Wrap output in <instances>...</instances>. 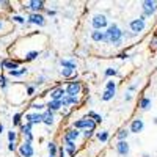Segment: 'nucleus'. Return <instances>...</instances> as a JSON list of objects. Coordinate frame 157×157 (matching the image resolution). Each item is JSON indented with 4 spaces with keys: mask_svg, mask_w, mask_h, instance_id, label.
I'll return each mask as SVG.
<instances>
[{
    "mask_svg": "<svg viewBox=\"0 0 157 157\" xmlns=\"http://www.w3.org/2000/svg\"><path fill=\"white\" fill-rule=\"evenodd\" d=\"M123 38H124V33L120 30V27L116 24L109 25V29L105 32V43L113 44V46H121Z\"/></svg>",
    "mask_w": 157,
    "mask_h": 157,
    "instance_id": "f257e3e1",
    "label": "nucleus"
},
{
    "mask_svg": "<svg viewBox=\"0 0 157 157\" xmlns=\"http://www.w3.org/2000/svg\"><path fill=\"white\" fill-rule=\"evenodd\" d=\"M94 127H96V121L94 120H91V118H83V120H78V121H75L74 123V129H85V130H88V129H91V130H94Z\"/></svg>",
    "mask_w": 157,
    "mask_h": 157,
    "instance_id": "f03ea898",
    "label": "nucleus"
},
{
    "mask_svg": "<svg viewBox=\"0 0 157 157\" xmlns=\"http://www.w3.org/2000/svg\"><path fill=\"white\" fill-rule=\"evenodd\" d=\"M141 8H143V16H151L155 13L157 10V2H152V0H145V2L141 3Z\"/></svg>",
    "mask_w": 157,
    "mask_h": 157,
    "instance_id": "7ed1b4c3",
    "label": "nucleus"
},
{
    "mask_svg": "<svg viewBox=\"0 0 157 157\" xmlns=\"http://www.w3.org/2000/svg\"><path fill=\"white\" fill-rule=\"evenodd\" d=\"M130 30L134 32V35H138L140 32H143V29H145V16H141L138 19H134L132 22L129 24Z\"/></svg>",
    "mask_w": 157,
    "mask_h": 157,
    "instance_id": "20e7f679",
    "label": "nucleus"
},
{
    "mask_svg": "<svg viewBox=\"0 0 157 157\" xmlns=\"http://www.w3.org/2000/svg\"><path fill=\"white\" fill-rule=\"evenodd\" d=\"M91 24H93L94 30H102L104 27H107V17L104 14H96L93 21H91Z\"/></svg>",
    "mask_w": 157,
    "mask_h": 157,
    "instance_id": "39448f33",
    "label": "nucleus"
},
{
    "mask_svg": "<svg viewBox=\"0 0 157 157\" xmlns=\"http://www.w3.org/2000/svg\"><path fill=\"white\" fill-rule=\"evenodd\" d=\"M19 152H21L22 157H33L35 149H33V146H32L30 141H24L22 145L19 146Z\"/></svg>",
    "mask_w": 157,
    "mask_h": 157,
    "instance_id": "423d86ee",
    "label": "nucleus"
},
{
    "mask_svg": "<svg viewBox=\"0 0 157 157\" xmlns=\"http://www.w3.org/2000/svg\"><path fill=\"white\" fill-rule=\"evenodd\" d=\"M82 91V83L80 82H71L68 86H66V96H75Z\"/></svg>",
    "mask_w": 157,
    "mask_h": 157,
    "instance_id": "0eeeda50",
    "label": "nucleus"
},
{
    "mask_svg": "<svg viewBox=\"0 0 157 157\" xmlns=\"http://www.w3.org/2000/svg\"><path fill=\"white\" fill-rule=\"evenodd\" d=\"M50 98H52V101H63L64 98H66V90L61 88V86L54 88L50 91Z\"/></svg>",
    "mask_w": 157,
    "mask_h": 157,
    "instance_id": "6e6552de",
    "label": "nucleus"
},
{
    "mask_svg": "<svg viewBox=\"0 0 157 157\" xmlns=\"http://www.w3.org/2000/svg\"><path fill=\"white\" fill-rule=\"evenodd\" d=\"M29 24H35V25H39V27H43L46 25V19L43 14H38V13H32L29 16Z\"/></svg>",
    "mask_w": 157,
    "mask_h": 157,
    "instance_id": "1a4fd4ad",
    "label": "nucleus"
},
{
    "mask_svg": "<svg viewBox=\"0 0 157 157\" xmlns=\"http://www.w3.org/2000/svg\"><path fill=\"white\" fill-rule=\"evenodd\" d=\"M43 120H44L43 113H29V115H25V121L32 123V124H41Z\"/></svg>",
    "mask_w": 157,
    "mask_h": 157,
    "instance_id": "9d476101",
    "label": "nucleus"
},
{
    "mask_svg": "<svg viewBox=\"0 0 157 157\" xmlns=\"http://www.w3.org/2000/svg\"><path fill=\"white\" fill-rule=\"evenodd\" d=\"M24 8H30L33 13H38V11L44 10V2L43 0H32V2H29L27 6H24Z\"/></svg>",
    "mask_w": 157,
    "mask_h": 157,
    "instance_id": "9b49d317",
    "label": "nucleus"
},
{
    "mask_svg": "<svg viewBox=\"0 0 157 157\" xmlns=\"http://www.w3.org/2000/svg\"><path fill=\"white\" fill-rule=\"evenodd\" d=\"M143 127H145L143 120H141V118H137V120H134L132 124H130V132H132V134H138V132L143 130Z\"/></svg>",
    "mask_w": 157,
    "mask_h": 157,
    "instance_id": "f8f14e48",
    "label": "nucleus"
},
{
    "mask_svg": "<svg viewBox=\"0 0 157 157\" xmlns=\"http://www.w3.org/2000/svg\"><path fill=\"white\" fill-rule=\"evenodd\" d=\"M116 152L121 155H127L129 152V143L127 141H118L116 143Z\"/></svg>",
    "mask_w": 157,
    "mask_h": 157,
    "instance_id": "ddd939ff",
    "label": "nucleus"
},
{
    "mask_svg": "<svg viewBox=\"0 0 157 157\" xmlns=\"http://www.w3.org/2000/svg\"><path fill=\"white\" fill-rule=\"evenodd\" d=\"M91 39L96 43H101V41H105V32H101V30H93L91 32Z\"/></svg>",
    "mask_w": 157,
    "mask_h": 157,
    "instance_id": "4468645a",
    "label": "nucleus"
},
{
    "mask_svg": "<svg viewBox=\"0 0 157 157\" xmlns=\"http://www.w3.org/2000/svg\"><path fill=\"white\" fill-rule=\"evenodd\" d=\"M2 66H3V68H6V69H10V71H17V68H19V61H11V60H3V63H2Z\"/></svg>",
    "mask_w": 157,
    "mask_h": 157,
    "instance_id": "2eb2a0df",
    "label": "nucleus"
},
{
    "mask_svg": "<svg viewBox=\"0 0 157 157\" xmlns=\"http://www.w3.org/2000/svg\"><path fill=\"white\" fill-rule=\"evenodd\" d=\"M43 116H44L43 123H44L46 126H52V124H54V112L47 110V112H44V113H43Z\"/></svg>",
    "mask_w": 157,
    "mask_h": 157,
    "instance_id": "dca6fc26",
    "label": "nucleus"
},
{
    "mask_svg": "<svg viewBox=\"0 0 157 157\" xmlns=\"http://www.w3.org/2000/svg\"><path fill=\"white\" fill-rule=\"evenodd\" d=\"M78 135H80V132H78L77 129H74V127H72V129H69L68 132H66V135H64V138H68V140L74 141V140H75V138H77Z\"/></svg>",
    "mask_w": 157,
    "mask_h": 157,
    "instance_id": "f3484780",
    "label": "nucleus"
},
{
    "mask_svg": "<svg viewBox=\"0 0 157 157\" xmlns=\"http://www.w3.org/2000/svg\"><path fill=\"white\" fill-rule=\"evenodd\" d=\"M61 105H63L61 101H50V102L47 104V109H49L50 112H55V110H60Z\"/></svg>",
    "mask_w": 157,
    "mask_h": 157,
    "instance_id": "a211bd4d",
    "label": "nucleus"
},
{
    "mask_svg": "<svg viewBox=\"0 0 157 157\" xmlns=\"http://www.w3.org/2000/svg\"><path fill=\"white\" fill-rule=\"evenodd\" d=\"M60 64H61L63 68H66V69H72V71H75V63L71 61V60H61Z\"/></svg>",
    "mask_w": 157,
    "mask_h": 157,
    "instance_id": "6ab92c4d",
    "label": "nucleus"
},
{
    "mask_svg": "<svg viewBox=\"0 0 157 157\" xmlns=\"http://www.w3.org/2000/svg\"><path fill=\"white\" fill-rule=\"evenodd\" d=\"M64 143H66V151H68L71 155H74V152H75V145H74V141H71V140H68V138H64Z\"/></svg>",
    "mask_w": 157,
    "mask_h": 157,
    "instance_id": "aec40b11",
    "label": "nucleus"
},
{
    "mask_svg": "<svg viewBox=\"0 0 157 157\" xmlns=\"http://www.w3.org/2000/svg\"><path fill=\"white\" fill-rule=\"evenodd\" d=\"M149 107H151V99L149 98H141L140 99V109L141 110H146Z\"/></svg>",
    "mask_w": 157,
    "mask_h": 157,
    "instance_id": "412c9836",
    "label": "nucleus"
},
{
    "mask_svg": "<svg viewBox=\"0 0 157 157\" xmlns=\"http://www.w3.org/2000/svg\"><path fill=\"white\" fill-rule=\"evenodd\" d=\"M77 102H78V99H77L75 96H66V98H64V99L61 101V104H63L64 107L69 105V104H77Z\"/></svg>",
    "mask_w": 157,
    "mask_h": 157,
    "instance_id": "4be33fe9",
    "label": "nucleus"
},
{
    "mask_svg": "<svg viewBox=\"0 0 157 157\" xmlns=\"http://www.w3.org/2000/svg\"><path fill=\"white\" fill-rule=\"evenodd\" d=\"M24 74H27V68H21V69H17V71H10V75H11V77H21V75H24Z\"/></svg>",
    "mask_w": 157,
    "mask_h": 157,
    "instance_id": "5701e85b",
    "label": "nucleus"
},
{
    "mask_svg": "<svg viewBox=\"0 0 157 157\" xmlns=\"http://www.w3.org/2000/svg\"><path fill=\"white\" fill-rule=\"evenodd\" d=\"M127 135H129V130H127V129H121L120 132H118L116 137H118V140H120V141H126Z\"/></svg>",
    "mask_w": 157,
    "mask_h": 157,
    "instance_id": "b1692460",
    "label": "nucleus"
},
{
    "mask_svg": "<svg viewBox=\"0 0 157 157\" xmlns=\"http://www.w3.org/2000/svg\"><path fill=\"white\" fill-rule=\"evenodd\" d=\"M47 149H49V154H50V157H55L57 155V145H55V143H49V145H47Z\"/></svg>",
    "mask_w": 157,
    "mask_h": 157,
    "instance_id": "393cba45",
    "label": "nucleus"
},
{
    "mask_svg": "<svg viewBox=\"0 0 157 157\" xmlns=\"http://www.w3.org/2000/svg\"><path fill=\"white\" fill-rule=\"evenodd\" d=\"M88 118H93L96 123H102V116L98 115V113H94V112H88Z\"/></svg>",
    "mask_w": 157,
    "mask_h": 157,
    "instance_id": "a878e982",
    "label": "nucleus"
},
{
    "mask_svg": "<svg viewBox=\"0 0 157 157\" xmlns=\"http://www.w3.org/2000/svg\"><path fill=\"white\" fill-rule=\"evenodd\" d=\"M115 96V91H104V94H102V101H110L112 98Z\"/></svg>",
    "mask_w": 157,
    "mask_h": 157,
    "instance_id": "bb28decb",
    "label": "nucleus"
},
{
    "mask_svg": "<svg viewBox=\"0 0 157 157\" xmlns=\"http://www.w3.org/2000/svg\"><path fill=\"white\" fill-rule=\"evenodd\" d=\"M98 138H99L101 141H107V140H109V132H107V130H102V132L98 134Z\"/></svg>",
    "mask_w": 157,
    "mask_h": 157,
    "instance_id": "cd10ccee",
    "label": "nucleus"
},
{
    "mask_svg": "<svg viewBox=\"0 0 157 157\" xmlns=\"http://www.w3.org/2000/svg\"><path fill=\"white\" fill-rule=\"evenodd\" d=\"M38 55H39V54H38L36 50H32V52H29V54H27V57H25V60H29V61H32V60H35V58H36Z\"/></svg>",
    "mask_w": 157,
    "mask_h": 157,
    "instance_id": "c85d7f7f",
    "label": "nucleus"
},
{
    "mask_svg": "<svg viewBox=\"0 0 157 157\" xmlns=\"http://www.w3.org/2000/svg\"><path fill=\"white\" fill-rule=\"evenodd\" d=\"M72 74H74V71H72V69H66V68L61 69V75H63V77H66V78H68V77H71Z\"/></svg>",
    "mask_w": 157,
    "mask_h": 157,
    "instance_id": "c756f323",
    "label": "nucleus"
},
{
    "mask_svg": "<svg viewBox=\"0 0 157 157\" xmlns=\"http://www.w3.org/2000/svg\"><path fill=\"white\" fill-rule=\"evenodd\" d=\"M8 141H10V143H14V141H16V132H14V130L8 132Z\"/></svg>",
    "mask_w": 157,
    "mask_h": 157,
    "instance_id": "7c9ffc66",
    "label": "nucleus"
},
{
    "mask_svg": "<svg viewBox=\"0 0 157 157\" xmlns=\"http://www.w3.org/2000/svg\"><path fill=\"white\" fill-rule=\"evenodd\" d=\"M105 90H107V91H115V90H116L115 82H107V83H105Z\"/></svg>",
    "mask_w": 157,
    "mask_h": 157,
    "instance_id": "2f4dec72",
    "label": "nucleus"
},
{
    "mask_svg": "<svg viewBox=\"0 0 157 157\" xmlns=\"http://www.w3.org/2000/svg\"><path fill=\"white\" fill-rule=\"evenodd\" d=\"M44 107H47V105H43V104H36V102H35V104H32V109H33V110H36V112L43 110Z\"/></svg>",
    "mask_w": 157,
    "mask_h": 157,
    "instance_id": "473e14b6",
    "label": "nucleus"
},
{
    "mask_svg": "<svg viewBox=\"0 0 157 157\" xmlns=\"http://www.w3.org/2000/svg\"><path fill=\"white\" fill-rule=\"evenodd\" d=\"M21 118H22V115H21V113H16L14 116H13V123L19 126V124H21Z\"/></svg>",
    "mask_w": 157,
    "mask_h": 157,
    "instance_id": "72a5a7b5",
    "label": "nucleus"
},
{
    "mask_svg": "<svg viewBox=\"0 0 157 157\" xmlns=\"http://www.w3.org/2000/svg\"><path fill=\"white\" fill-rule=\"evenodd\" d=\"M93 135H94V130H91V129H88V130H85V132H83V137L85 138H91Z\"/></svg>",
    "mask_w": 157,
    "mask_h": 157,
    "instance_id": "f704fd0d",
    "label": "nucleus"
},
{
    "mask_svg": "<svg viewBox=\"0 0 157 157\" xmlns=\"http://www.w3.org/2000/svg\"><path fill=\"white\" fill-rule=\"evenodd\" d=\"M13 21L19 22V24H25V17H22V16H13Z\"/></svg>",
    "mask_w": 157,
    "mask_h": 157,
    "instance_id": "c9c22d12",
    "label": "nucleus"
},
{
    "mask_svg": "<svg viewBox=\"0 0 157 157\" xmlns=\"http://www.w3.org/2000/svg\"><path fill=\"white\" fill-rule=\"evenodd\" d=\"M118 74V71L116 69H112V68H109V69H105V75L109 77V75H116Z\"/></svg>",
    "mask_w": 157,
    "mask_h": 157,
    "instance_id": "e433bc0d",
    "label": "nucleus"
},
{
    "mask_svg": "<svg viewBox=\"0 0 157 157\" xmlns=\"http://www.w3.org/2000/svg\"><path fill=\"white\" fill-rule=\"evenodd\" d=\"M0 85H2L3 90L6 88V78H5V75H0Z\"/></svg>",
    "mask_w": 157,
    "mask_h": 157,
    "instance_id": "4c0bfd02",
    "label": "nucleus"
},
{
    "mask_svg": "<svg viewBox=\"0 0 157 157\" xmlns=\"http://www.w3.org/2000/svg\"><path fill=\"white\" fill-rule=\"evenodd\" d=\"M27 94L29 96H33L35 94V86H27Z\"/></svg>",
    "mask_w": 157,
    "mask_h": 157,
    "instance_id": "58836bf2",
    "label": "nucleus"
},
{
    "mask_svg": "<svg viewBox=\"0 0 157 157\" xmlns=\"http://www.w3.org/2000/svg\"><path fill=\"white\" fill-rule=\"evenodd\" d=\"M41 83H44V77H38L36 82H35V85H41Z\"/></svg>",
    "mask_w": 157,
    "mask_h": 157,
    "instance_id": "ea45409f",
    "label": "nucleus"
},
{
    "mask_svg": "<svg viewBox=\"0 0 157 157\" xmlns=\"http://www.w3.org/2000/svg\"><path fill=\"white\" fill-rule=\"evenodd\" d=\"M16 148H17V146H16V143H10V145H8V149H10V151H14Z\"/></svg>",
    "mask_w": 157,
    "mask_h": 157,
    "instance_id": "a19ab883",
    "label": "nucleus"
},
{
    "mask_svg": "<svg viewBox=\"0 0 157 157\" xmlns=\"http://www.w3.org/2000/svg\"><path fill=\"white\" fill-rule=\"evenodd\" d=\"M46 13L49 16H55V10H46Z\"/></svg>",
    "mask_w": 157,
    "mask_h": 157,
    "instance_id": "79ce46f5",
    "label": "nucleus"
},
{
    "mask_svg": "<svg viewBox=\"0 0 157 157\" xmlns=\"http://www.w3.org/2000/svg\"><path fill=\"white\" fill-rule=\"evenodd\" d=\"M118 57H120L121 60H126V58H127L129 55H127V54H121V55H118Z\"/></svg>",
    "mask_w": 157,
    "mask_h": 157,
    "instance_id": "37998d69",
    "label": "nucleus"
},
{
    "mask_svg": "<svg viewBox=\"0 0 157 157\" xmlns=\"http://www.w3.org/2000/svg\"><path fill=\"white\" fill-rule=\"evenodd\" d=\"M135 88H137V85H130V86H129V91H134Z\"/></svg>",
    "mask_w": 157,
    "mask_h": 157,
    "instance_id": "c03bdc74",
    "label": "nucleus"
},
{
    "mask_svg": "<svg viewBox=\"0 0 157 157\" xmlns=\"http://www.w3.org/2000/svg\"><path fill=\"white\" fill-rule=\"evenodd\" d=\"M2 132H3V126H2V124H0V134H2Z\"/></svg>",
    "mask_w": 157,
    "mask_h": 157,
    "instance_id": "a18cd8bd",
    "label": "nucleus"
},
{
    "mask_svg": "<svg viewBox=\"0 0 157 157\" xmlns=\"http://www.w3.org/2000/svg\"><path fill=\"white\" fill-rule=\"evenodd\" d=\"M143 157H151L149 154H143Z\"/></svg>",
    "mask_w": 157,
    "mask_h": 157,
    "instance_id": "49530a36",
    "label": "nucleus"
},
{
    "mask_svg": "<svg viewBox=\"0 0 157 157\" xmlns=\"http://www.w3.org/2000/svg\"><path fill=\"white\" fill-rule=\"evenodd\" d=\"M2 25H3V24H2V21H0V29H2Z\"/></svg>",
    "mask_w": 157,
    "mask_h": 157,
    "instance_id": "de8ad7c7",
    "label": "nucleus"
},
{
    "mask_svg": "<svg viewBox=\"0 0 157 157\" xmlns=\"http://www.w3.org/2000/svg\"><path fill=\"white\" fill-rule=\"evenodd\" d=\"M154 123H155V124H157V118H155V120H154Z\"/></svg>",
    "mask_w": 157,
    "mask_h": 157,
    "instance_id": "09e8293b",
    "label": "nucleus"
},
{
    "mask_svg": "<svg viewBox=\"0 0 157 157\" xmlns=\"http://www.w3.org/2000/svg\"><path fill=\"white\" fill-rule=\"evenodd\" d=\"M49 157H50V155H49Z\"/></svg>",
    "mask_w": 157,
    "mask_h": 157,
    "instance_id": "8fccbe9b",
    "label": "nucleus"
}]
</instances>
